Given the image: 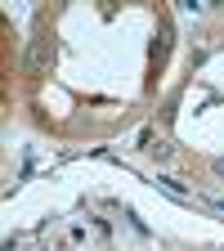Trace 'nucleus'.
Masks as SVG:
<instances>
[{
    "label": "nucleus",
    "instance_id": "nucleus-1",
    "mask_svg": "<svg viewBox=\"0 0 224 251\" xmlns=\"http://www.w3.org/2000/svg\"><path fill=\"white\" fill-rule=\"evenodd\" d=\"M215 171H220V175H224V157H215Z\"/></svg>",
    "mask_w": 224,
    "mask_h": 251
}]
</instances>
